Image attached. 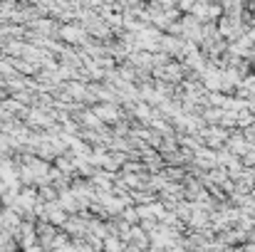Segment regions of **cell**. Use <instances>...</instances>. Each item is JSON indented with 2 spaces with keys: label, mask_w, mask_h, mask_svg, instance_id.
<instances>
[{
  "label": "cell",
  "mask_w": 255,
  "mask_h": 252,
  "mask_svg": "<svg viewBox=\"0 0 255 252\" xmlns=\"http://www.w3.org/2000/svg\"><path fill=\"white\" fill-rule=\"evenodd\" d=\"M17 238H20V245L22 248H32V240H35V228L30 225V223H25V225H17V233H15Z\"/></svg>",
  "instance_id": "cell-1"
},
{
  "label": "cell",
  "mask_w": 255,
  "mask_h": 252,
  "mask_svg": "<svg viewBox=\"0 0 255 252\" xmlns=\"http://www.w3.org/2000/svg\"><path fill=\"white\" fill-rule=\"evenodd\" d=\"M37 238H40V243H42V245H52V243H55V238H57V235H55V228H52V223H50V220H47L45 225H40V228H37Z\"/></svg>",
  "instance_id": "cell-2"
},
{
  "label": "cell",
  "mask_w": 255,
  "mask_h": 252,
  "mask_svg": "<svg viewBox=\"0 0 255 252\" xmlns=\"http://www.w3.org/2000/svg\"><path fill=\"white\" fill-rule=\"evenodd\" d=\"M62 37L70 40V42H80V40H82V30H77V27H65V30H62Z\"/></svg>",
  "instance_id": "cell-3"
}]
</instances>
